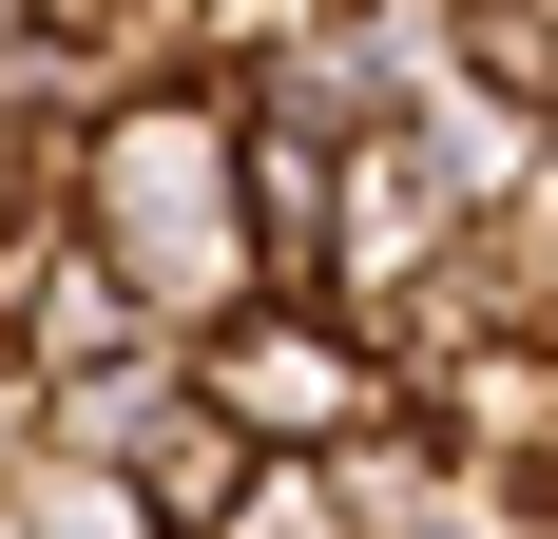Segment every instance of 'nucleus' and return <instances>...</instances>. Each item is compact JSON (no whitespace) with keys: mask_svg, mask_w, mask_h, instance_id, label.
<instances>
[{"mask_svg":"<svg viewBox=\"0 0 558 539\" xmlns=\"http://www.w3.org/2000/svg\"><path fill=\"white\" fill-rule=\"evenodd\" d=\"M173 385H193L251 463H328V443L386 424V347H366V309H328V289H251V309L173 327Z\"/></svg>","mask_w":558,"mask_h":539,"instance_id":"obj_1","label":"nucleus"}]
</instances>
